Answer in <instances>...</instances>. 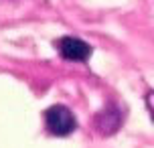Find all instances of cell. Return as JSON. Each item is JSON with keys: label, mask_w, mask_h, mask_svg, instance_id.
Masks as SVG:
<instances>
[{"label": "cell", "mask_w": 154, "mask_h": 148, "mask_svg": "<svg viewBox=\"0 0 154 148\" xmlns=\"http://www.w3.org/2000/svg\"><path fill=\"white\" fill-rule=\"evenodd\" d=\"M45 126L53 136H67L75 130V118L65 106H51L45 112Z\"/></svg>", "instance_id": "cell-1"}, {"label": "cell", "mask_w": 154, "mask_h": 148, "mask_svg": "<svg viewBox=\"0 0 154 148\" xmlns=\"http://www.w3.org/2000/svg\"><path fill=\"white\" fill-rule=\"evenodd\" d=\"M59 53L69 61H85L91 55V47L75 37H65L59 41Z\"/></svg>", "instance_id": "cell-2"}, {"label": "cell", "mask_w": 154, "mask_h": 148, "mask_svg": "<svg viewBox=\"0 0 154 148\" xmlns=\"http://www.w3.org/2000/svg\"><path fill=\"white\" fill-rule=\"evenodd\" d=\"M148 108H150V112H152V118H154V94L148 95Z\"/></svg>", "instance_id": "cell-3"}]
</instances>
